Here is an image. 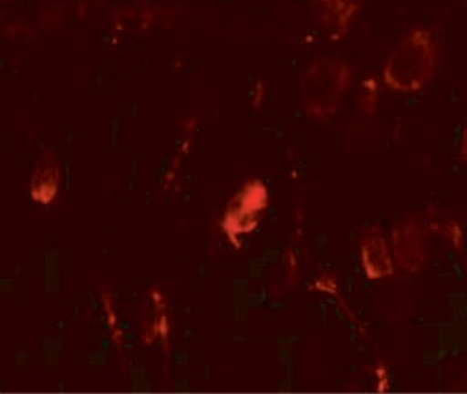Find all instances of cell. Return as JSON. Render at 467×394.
I'll return each mask as SVG.
<instances>
[{
	"mask_svg": "<svg viewBox=\"0 0 467 394\" xmlns=\"http://www.w3.org/2000/svg\"><path fill=\"white\" fill-rule=\"evenodd\" d=\"M317 288H318L319 292L337 295L338 284H337V279H335V277L324 275V276L319 277V281L317 283Z\"/></svg>",
	"mask_w": 467,
	"mask_h": 394,
	"instance_id": "8fae6325",
	"label": "cell"
},
{
	"mask_svg": "<svg viewBox=\"0 0 467 394\" xmlns=\"http://www.w3.org/2000/svg\"><path fill=\"white\" fill-rule=\"evenodd\" d=\"M374 374H376V378H378L379 393H388L391 389V378H389L387 365L383 362H378Z\"/></svg>",
	"mask_w": 467,
	"mask_h": 394,
	"instance_id": "30bf717a",
	"label": "cell"
},
{
	"mask_svg": "<svg viewBox=\"0 0 467 394\" xmlns=\"http://www.w3.org/2000/svg\"><path fill=\"white\" fill-rule=\"evenodd\" d=\"M270 202L265 186L261 181H251L231 200L224 213L223 231L229 240L248 234L257 228L264 211Z\"/></svg>",
	"mask_w": 467,
	"mask_h": 394,
	"instance_id": "3957f363",
	"label": "cell"
},
{
	"mask_svg": "<svg viewBox=\"0 0 467 394\" xmlns=\"http://www.w3.org/2000/svg\"><path fill=\"white\" fill-rule=\"evenodd\" d=\"M379 96H380L379 81L374 77H369L361 83L360 108L367 118H372L378 111Z\"/></svg>",
	"mask_w": 467,
	"mask_h": 394,
	"instance_id": "ba28073f",
	"label": "cell"
},
{
	"mask_svg": "<svg viewBox=\"0 0 467 394\" xmlns=\"http://www.w3.org/2000/svg\"><path fill=\"white\" fill-rule=\"evenodd\" d=\"M464 2H466V6H467V0H464Z\"/></svg>",
	"mask_w": 467,
	"mask_h": 394,
	"instance_id": "4fadbf2b",
	"label": "cell"
},
{
	"mask_svg": "<svg viewBox=\"0 0 467 394\" xmlns=\"http://www.w3.org/2000/svg\"><path fill=\"white\" fill-rule=\"evenodd\" d=\"M360 262L363 273L369 281H380L394 276V257L388 246L387 237L378 224H372L361 234Z\"/></svg>",
	"mask_w": 467,
	"mask_h": 394,
	"instance_id": "5b68a950",
	"label": "cell"
},
{
	"mask_svg": "<svg viewBox=\"0 0 467 394\" xmlns=\"http://www.w3.org/2000/svg\"><path fill=\"white\" fill-rule=\"evenodd\" d=\"M441 233L451 242V246H453L458 253H462V248H464V233H462V228L460 226L457 220H447L446 223L442 224Z\"/></svg>",
	"mask_w": 467,
	"mask_h": 394,
	"instance_id": "9c48e42d",
	"label": "cell"
},
{
	"mask_svg": "<svg viewBox=\"0 0 467 394\" xmlns=\"http://www.w3.org/2000/svg\"><path fill=\"white\" fill-rule=\"evenodd\" d=\"M58 167L50 161H44L33 176L32 191H30L33 200L41 204L54 202L58 195Z\"/></svg>",
	"mask_w": 467,
	"mask_h": 394,
	"instance_id": "52a82bcc",
	"label": "cell"
},
{
	"mask_svg": "<svg viewBox=\"0 0 467 394\" xmlns=\"http://www.w3.org/2000/svg\"><path fill=\"white\" fill-rule=\"evenodd\" d=\"M324 26L330 32V36L338 39L345 36L352 22L360 13L363 0H323Z\"/></svg>",
	"mask_w": 467,
	"mask_h": 394,
	"instance_id": "8992f818",
	"label": "cell"
},
{
	"mask_svg": "<svg viewBox=\"0 0 467 394\" xmlns=\"http://www.w3.org/2000/svg\"><path fill=\"white\" fill-rule=\"evenodd\" d=\"M394 264L407 275H420L429 261L427 231L420 219L407 217L391 230Z\"/></svg>",
	"mask_w": 467,
	"mask_h": 394,
	"instance_id": "277c9868",
	"label": "cell"
},
{
	"mask_svg": "<svg viewBox=\"0 0 467 394\" xmlns=\"http://www.w3.org/2000/svg\"><path fill=\"white\" fill-rule=\"evenodd\" d=\"M440 61L435 33L413 27L399 37L382 67L383 85L396 94H418L429 85Z\"/></svg>",
	"mask_w": 467,
	"mask_h": 394,
	"instance_id": "6da1fadb",
	"label": "cell"
},
{
	"mask_svg": "<svg viewBox=\"0 0 467 394\" xmlns=\"http://www.w3.org/2000/svg\"><path fill=\"white\" fill-rule=\"evenodd\" d=\"M458 161L462 164H467V119L462 125V134H460V142H458L457 151Z\"/></svg>",
	"mask_w": 467,
	"mask_h": 394,
	"instance_id": "7c38bea8",
	"label": "cell"
},
{
	"mask_svg": "<svg viewBox=\"0 0 467 394\" xmlns=\"http://www.w3.org/2000/svg\"><path fill=\"white\" fill-rule=\"evenodd\" d=\"M352 67L341 59H324L312 66L304 78V96L310 114L329 119L338 111L349 91Z\"/></svg>",
	"mask_w": 467,
	"mask_h": 394,
	"instance_id": "7a4b0ae2",
	"label": "cell"
}]
</instances>
